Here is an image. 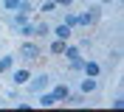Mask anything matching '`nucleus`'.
I'll return each mask as SVG.
<instances>
[{
  "instance_id": "16",
  "label": "nucleus",
  "mask_w": 124,
  "mask_h": 112,
  "mask_svg": "<svg viewBox=\"0 0 124 112\" xmlns=\"http://www.w3.org/2000/svg\"><path fill=\"white\" fill-rule=\"evenodd\" d=\"M39 11H42V14H51V11H56V3L54 0H45V3L39 6Z\"/></svg>"
},
{
  "instance_id": "17",
  "label": "nucleus",
  "mask_w": 124,
  "mask_h": 112,
  "mask_svg": "<svg viewBox=\"0 0 124 112\" xmlns=\"http://www.w3.org/2000/svg\"><path fill=\"white\" fill-rule=\"evenodd\" d=\"M3 8L6 11H17L20 8V0H3Z\"/></svg>"
},
{
  "instance_id": "14",
  "label": "nucleus",
  "mask_w": 124,
  "mask_h": 112,
  "mask_svg": "<svg viewBox=\"0 0 124 112\" xmlns=\"http://www.w3.org/2000/svg\"><path fill=\"white\" fill-rule=\"evenodd\" d=\"M62 104H70V106H82V104H85V95H82V92H79V95H68L65 101H62Z\"/></svg>"
},
{
  "instance_id": "7",
  "label": "nucleus",
  "mask_w": 124,
  "mask_h": 112,
  "mask_svg": "<svg viewBox=\"0 0 124 112\" xmlns=\"http://www.w3.org/2000/svg\"><path fill=\"white\" fill-rule=\"evenodd\" d=\"M31 28H34V37H48V34H51V25H48L45 20H39V22H31Z\"/></svg>"
},
{
  "instance_id": "9",
  "label": "nucleus",
  "mask_w": 124,
  "mask_h": 112,
  "mask_svg": "<svg viewBox=\"0 0 124 112\" xmlns=\"http://www.w3.org/2000/svg\"><path fill=\"white\" fill-rule=\"evenodd\" d=\"M37 95H39V101H37L39 106H54V104H59V101L54 98V92H45V90H42V92H37Z\"/></svg>"
},
{
  "instance_id": "3",
  "label": "nucleus",
  "mask_w": 124,
  "mask_h": 112,
  "mask_svg": "<svg viewBox=\"0 0 124 112\" xmlns=\"http://www.w3.org/2000/svg\"><path fill=\"white\" fill-rule=\"evenodd\" d=\"M48 84H51V76L39 73V76H34V79H28L25 87H28V92H42V90H48Z\"/></svg>"
},
{
  "instance_id": "6",
  "label": "nucleus",
  "mask_w": 124,
  "mask_h": 112,
  "mask_svg": "<svg viewBox=\"0 0 124 112\" xmlns=\"http://www.w3.org/2000/svg\"><path fill=\"white\" fill-rule=\"evenodd\" d=\"M82 73H85V76H93V79H99L101 65H99V62H93V59H87L85 65H82Z\"/></svg>"
},
{
  "instance_id": "10",
  "label": "nucleus",
  "mask_w": 124,
  "mask_h": 112,
  "mask_svg": "<svg viewBox=\"0 0 124 112\" xmlns=\"http://www.w3.org/2000/svg\"><path fill=\"white\" fill-rule=\"evenodd\" d=\"M68 95H70V87H68V84H56V87H54V98H56V101H65Z\"/></svg>"
},
{
  "instance_id": "18",
  "label": "nucleus",
  "mask_w": 124,
  "mask_h": 112,
  "mask_svg": "<svg viewBox=\"0 0 124 112\" xmlns=\"http://www.w3.org/2000/svg\"><path fill=\"white\" fill-rule=\"evenodd\" d=\"M65 25L76 28V14H73V11H65Z\"/></svg>"
},
{
  "instance_id": "19",
  "label": "nucleus",
  "mask_w": 124,
  "mask_h": 112,
  "mask_svg": "<svg viewBox=\"0 0 124 112\" xmlns=\"http://www.w3.org/2000/svg\"><path fill=\"white\" fill-rule=\"evenodd\" d=\"M121 106H124V98L116 95V98H113V109H121Z\"/></svg>"
},
{
  "instance_id": "5",
  "label": "nucleus",
  "mask_w": 124,
  "mask_h": 112,
  "mask_svg": "<svg viewBox=\"0 0 124 112\" xmlns=\"http://www.w3.org/2000/svg\"><path fill=\"white\" fill-rule=\"evenodd\" d=\"M54 37L62 39V42H68V39L73 37V28H70V25H65V22H59V25L54 28Z\"/></svg>"
},
{
  "instance_id": "13",
  "label": "nucleus",
  "mask_w": 124,
  "mask_h": 112,
  "mask_svg": "<svg viewBox=\"0 0 124 112\" xmlns=\"http://www.w3.org/2000/svg\"><path fill=\"white\" fill-rule=\"evenodd\" d=\"M62 56L70 62V59H79L82 53H79V48H73V45H68V42H65V51H62Z\"/></svg>"
},
{
  "instance_id": "21",
  "label": "nucleus",
  "mask_w": 124,
  "mask_h": 112,
  "mask_svg": "<svg viewBox=\"0 0 124 112\" xmlns=\"http://www.w3.org/2000/svg\"><path fill=\"white\" fill-rule=\"evenodd\" d=\"M99 3H113V0H99Z\"/></svg>"
},
{
  "instance_id": "20",
  "label": "nucleus",
  "mask_w": 124,
  "mask_h": 112,
  "mask_svg": "<svg viewBox=\"0 0 124 112\" xmlns=\"http://www.w3.org/2000/svg\"><path fill=\"white\" fill-rule=\"evenodd\" d=\"M54 3H56V6H62V8H68L70 3H73V0H54Z\"/></svg>"
},
{
  "instance_id": "4",
  "label": "nucleus",
  "mask_w": 124,
  "mask_h": 112,
  "mask_svg": "<svg viewBox=\"0 0 124 112\" xmlns=\"http://www.w3.org/2000/svg\"><path fill=\"white\" fill-rule=\"evenodd\" d=\"M79 90H82V95H87V92H96V90H99V81H96L93 76H85V79L79 81Z\"/></svg>"
},
{
  "instance_id": "1",
  "label": "nucleus",
  "mask_w": 124,
  "mask_h": 112,
  "mask_svg": "<svg viewBox=\"0 0 124 112\" xmlns=\"http://www.w3.org/2000/svg\"><path fill=\"white\" fill-rule=\"evenodd\" d=\"M17 56H20L23 62H37L39 56H42V51H39V45H37V42H23Z\"/></svg>"
},
{
  "instance_id": "2",
  "label": "nucleus",
  "mask_w": 124,
  "mask_h": 112,
  "mask_svg": "<svg viewBox=\"0 0 124 112\" xmlns=\"http://www.w3.org/2000/svg\"><path fill=\"white\" fill-rule=\"evenodd\" d=\"M99 6H90V8H85V11H82V14H76V25H82V28H90L93 22L99 20Z\"/></svg>"
},
{
  "instance_id": "15",
  "label": "nucleus",
  "mask_w": 124,
  "mask_h": 112,
  "mask_svg": "<svg viewBox=\"0 0 124 112\" xmlns=\"http://www.w3.org/2000/svg\"><path fill=\"white\" fill-rule=\"evenodd\" d=\"M62 51H65V42H62V39H54V45H51V53H54V56H62Z\"/></svg>"
},
{
  "instance_id": "12",
  "label": "nucleus",
  "mask_w": 124,
  "mask_h": 112,
  "mask_svg": "<svg viewBox=\"0 0 124 112\" xmlns=\"http://www.w3.org/2000/svg\"><path fill=\"white\" fill-rule=\"evenodd\" d=\"M11 67H14V56H3L0 53V73H8Z\"/></svg>"
},
{
  "instance_id": "11",
  "label": "nucleus",
  "mask_w": 124,
  "mask_h": 112,
  "mask_svg": "<svg viewBox=\"0 0 124 112\" xmlns=\"http://www.w3.org/2000/svg\"><path fill=\"white\" fill-rule=\"evenodd\" d=\"M8 20H11V25H14V28H20V25H25V22H28V14H20V11H11V17H8Z\"/></svg>"
},
{
  "instance_id": "8",
  "label": "nucleus",
  "mask_w": 124,
  "mask_h": 112,
  "mask_svg": "<svg viewBox=\"0 0 124 112\" xmlns=\"http://www.w3.org/2000/svg\"><path fill=\"white\" fill-rule=\"evenodd\" d=\"M28 79H31L28 67H20V70H14V73H11V81H14V84H25Z\"/></svg>"
}]
</instances>
